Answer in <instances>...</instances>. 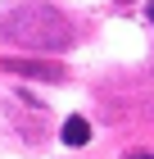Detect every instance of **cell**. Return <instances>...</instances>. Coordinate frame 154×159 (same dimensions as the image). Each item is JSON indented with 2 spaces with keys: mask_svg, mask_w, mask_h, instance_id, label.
Listing matches in <instances>:
<instances>
[{
  "mask_svg": "<svg viewBox=\"0 0 154 159\" xmlns=\"http://www.w3.org/2000/svg\"><path fill=\"white\" fill-rule=\"evenodd\" d=\"M0 32L18 46H32V50H64L73 41V27L59 9H50V5H23V9L5 14V23Z\"/></svg>",
  "mask_w": 154,
  "mask_h": 159,
  "instance_id": "6da1fadb",
  "label": "cell"
},
{
  "mask_svg": "<svg viewBox=\"0 0 154 159\" xmlns=\"http://www.w3.org/2000/svg\"><path fill=\"white\" fill-rule=\"evenodd\" d=\"M5 68L9 73H23V77H36V82H64V64H55V59H5Z\"/></svg>",
  "mask_w": 154,
  "mask_h": 159,
  "instance_id": "7a4b0ae2",
  "label": "cell"
},
{
  "mask_svg": "<svg viewBox=\"0 0 154 159\" xmlns=\"http://www.w3.org/2000/svg\"><path fill=\"white\" fill-rule=\"evenodd\" d=\"M59 136H64V146H86V141H91V123H86L82 114H73V118L64 123Z\"/></svg>",
  "mask_w": 154,
  "mask_h": 159,
  "instance_id": "3957f363",
  "label": "cell"
},
{
  "mask_svg": "<svg viewBox=\"0 0 154 159\" xmlns=\"http://www.w3.org/2000/svg\"><path fill=\"white\" fill-rule=\"evenodd\" d=\"M145 14H150V18H154V0H150V5H145Z\"/></svg>",
  "mask_w": 154,
  "mask_h": 159,
  "instance_id": "277c9868",
  "label": "cell"
},
{
  "mask_svg": "<svg viewBox=\"0 0 154 159\" xmlns=\"http://www.w3.org/2000/svg\"><path fill=\"white\" fill-rule=\"evenodd\" d=\"M127 159H154V155H127Z\"/></svg>",
  "mask_w": 154,
  "mask_h": 159,
  "instance_id": "5b68a950",
  "label": "cell"
},
{
  "mask_svg": "<svg viewBox=\"0 0 154 159\" xmlns=\"http://www.w3.org/2000/svg\"><path fill=\"white\" fill-rule=\"evenodd\" d=\"M118 5H131V0H118Z\"/></svg>",
  "mask_w": 154,
  "mask_h": 159,
  "instance_id": "8992f818",
  "label": "cell"
}]
</instances>
